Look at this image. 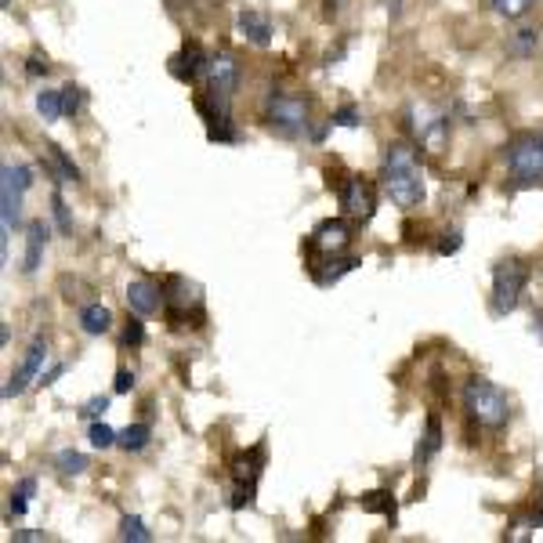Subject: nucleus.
I'll return each instance as SVG.
<instances>
[{
	"instance_id": "28",
	"label": "nucleus",
	"mask_w": 543,
	"mask_h": 543,
	"mask_svg": "<svg viewBox=\"0 0 543 543\" xmlns=\"http://www.w3.org/2000/svg\"><path fill=\"white\" fill-rule=\"evenodd\" d=\"M33 105H37V113L44 124H55V120L66 116V109H62V91H55V87H44V91L33 98Z\"/></svg>"
},
{
	"instance_id": "22",
	"label": "nucleus",
	"mask_w": 543,
	"mask_h": 543,
	"mask_svg": "<svg viewBox=\"0 0 543 543\" xmlns=\"http://www.w3.org/2000/svg\"><path fill=\"white\" fill-rule=\"evenodd\" d=\"M359 507L366 515H384L391 525L399 522V504H395V493H391V489H370V493H362Z\"/></svg>"
},
{
	"instance_id": "43",
	"label": "nucleus",
	"mask_w": 543,
	"mask_h": 543,
	"mask_svg": "<svg viewBox=\"0 0 543 543\" xmlns=\"http://www.w3.org/2000/svg\"><path fill=\"white\" fill-rule=\"evenodd\" d=\"M384 8H388V15H399L402 11V0H381Z\"/></svg>"
},
{
	"instance_id": "16",
	"label": "nucleus",
	"mask_w": 543,
	"mask_h": 543,
	"mask_svg": "<svg viewBox=\"0 0 543 543\" xmlns=\"http://www.w3.org/2000/svg\"><path fill=\"white\" fill-rule=\"evenodd\" d=\"M127 308H131V312H138V315H145V319L160 315L163 312L160 283H156V279H145V276L131 279V283H127Z\"/></svg>"
},
{
	"instance_id": "3",
	"label": "nucleus",
	"mask_w": 543,
	"mask_h": 543,
	"mask_svg": "<svg viewBox=\"0 0 543 543\" xmlns=\"http://www.w3.org/2000/svg\"><path fill=\"white\" fill-rule=\"evenodd\" d=\"M163 319L171 330H203L207 323V301H203V286L189 276H163Z\"/></svg>"
},
{
	"instance_id": "26",
	"label": "nucleus",
	"mask_w": 543,
	"mask_h": 543,
	"mask_svg": "<svg viewBox=\"0 0 543 543\" xmlns=\"http://www.w3.org/2000/svg\"><path fill=\"white\" fill-rule=\"evenodd\" d=\"M149 442H153V424H149V420H134V424H127V428L120 431V442H116V446L124 449V453H142V449H149Z\"/></svg>"
},
{
	"instance_id": "2",
	"label": "nucleus",
	"mask_w": 543,
	"mask_h": 543,
	"mask_svg": "<svg viewBox=\"0 0 543 543\" xmlns=\"http://www.w3.org/2000/svg\"><path fill=\"white\" fill-rule=\"evenodd\" d=\"M312 113H315V98L305 95V91L272 87L261 98V120L279 138H312Z\"/></svg>"
},
{
	"instance_id": "32",
	"label": "nucleus",
	"mask_w": 543,
	"mask_h": 543,
	"mask_svg": "<svg viewBox=\"0 0 543 543\" xmlns=\"http://www.w3.org/2000/svg\"><path fill=\"white\" fill-rule=\"evenodd\" d=\"M120 341H124V348H142L145 344V315H138V312H131L127 315V323H124V330H120Z\"/></svg>"
},
{
	"instance_id": "31",
	"label": "nucleus",
	"mask_w": 543,
	"mask_h": 543,
	"mask_svg": "<svg viewBox=\"0 0 543 543\" xmlns=\"http://www.w3.org/2000/svg\"><path fill=\"white\" fill-rule=\"evenodd\" d=\"M87 442L95 449H113L116 442H120V431H113L105 420H91V424H87Z\"/></svg>"
},
{
	"instance_id": "12",
	"label": "nucleus",
	"mask_w": 543,
	"mask_h": 543,
	"mask_svg": "<svg viewBox=\"0 0 543 543\" xmlns=\"http://www.w3.org/2000/svg\"><path fill=\"white\" fill-rule=\"evenodd\" d=\"M48 359H51L48 337H33L29 348H26V355H22L19 366H15V373H11L8 384H4V399H19L29 384H37L40 373H44V366H48Z\"/></svg>"
},
{
	"instance_id": "39",
	"label": "nucleus",
	"mask_w": 543,
	"mask_h": 543,
	"mask_svg": "<svg viewBox=\"0 0 543 543\" xmlns=\"http://www.w3.org/2000/svg\"><path fill=\"white\" fill-rule=\"evenodd\" d=\"M460 247H464V232L453 229V232H446V236H442V243H439L435 250H439L442 258H449V254H457Z\"/></svg>"
},
{
	"instance_id": "19",
	"label": "nucleus",
	"mask_w": 543,
	"mask_h": 543,
	"mask_svg": "<svg viewBox=\"0 0 543 543\" xmlns=\"http://www.w3.org/2000/svg\"><path fill=\"white\" fill-rule=\"evenodd\" d=\"M442 446H446V431H442V417L439 413H431L428 424H424V435L417 439V446H413V467L417 471H424V467L431 464V460L439 457Z\"/></svg>"
},
{
	"instance_id": "27",
	"label": "nucleus",
	"mask_w": 543,
	"mask_h": 543,
	"mask_svg": "<svg viewBox=\"0 0 543 543\" xmlns=\"http://www.w3.org/2000/svg\"><path fill=\"white\" fill-rule=\"evenodd\" d=\"M55 471L62 478H80L84 471H91V457L80 449H58L55 453Z\"/></svg>"
},
{
	"instance_id": "13",
	"label": "nucleus",
	"mask_w": 543,
	"mask_h": 543,
	"mask_svg": "<svg viewBox=\"0 0 543 543\" xmlns=\"http://www.w3.org/2000/svg\"><path fill=\"white\" fill-rule=\"evenodd\" d=\"M352 247V225L344 218H323L305 236L301 254H348Z\"/></svg>"
},
{
	"instance_id": "23",
	"label": "nucleus",
	"mask_w": 543,
	"mask_h": 543,
	"mask_svg": "<svg viewBox=\"0 0 543 543\" xmlns=\"http://www.w3.org/2000/svg\"><path fill=\"white\" fill-rule=\"evenodd\" d=\"M507 58H533L536 55V48H543V40H540V29L536 26H518L511 37H507Z\"/></svg>"
},
{
	"instance_id": "44",
	"label": "nucleus",
	"mask_w": 543,
	"mask_h": 543,
	"mask_svg": "<svg viewBox=\"0 0 543 543\" xmlns=\"http://www.w3.org/2000/svg\"><path fill=\"white\" fill-rule=\"evenodd\" d=\"M8 341H11V326L0 323V344H8Z\"/></svg>"
},
{
	"instance_id": "11",
	"label": "nucleus",
	"mask_w": 543,
	"mask_h": 543,
	"mask_svg": "<svg viewBox=\"0 0 543 543\" xmlns=\"http://www.w3.org/2000/svg\"><path fill=\"white\" fill-rule=\"evenodd\" d=\"M239 58L232 51H214L210 55V69H207V80H203V95H210L218 105L232 109V98L239 91Z\"/></svg>"
},
{
	"instance_id": "34",
	"label": "nucleus",
	"mask_w": 543,
	"mask_h": 543,
	"mask_svg": "<svg viewBox=\"0 0 543 543\" xmlns=\"http://www.w3.org/2000/svg\"><path fill=\"white\" fill-rule=\"evenodd\" d=\"M51 218H55V229L62 232V236H73V218H69V207L66 200H62V189L51 192Z\"/></svg>"
},
{
	"instance_id": "36",
	"label": "nucleus",
	"mask_w": 543,
	"mask_h": 543,
	"mask_svg": "<svg viewBox=\"0 0 543 543\" xmlns=\"http://www.w3.org/2000/svg\"><path fill=\"white\" fill-rule=\"evenodd\" d=\"M105 413H109V395H91V399L80 406V420H105Z\"/></svg>"
},
{
	"instance_id": "17",
	"label": "nucleus",
	"mask_w": 543,
	"mask_h": 543,
	"mask_svg": "<svg viewBox=\"0 0 543 543\" xmlns=\"http://www.w3.org/2000/svg\"><path fill=\"white\" fill-rule=\"evenodd\" d=\"M236 29H239V37L247 40V44H254V48H268L272 37H276L272 19L258 8H239L236 11Z\"/></svg>"
},
{
	"instance_id": "1",
	"label": "nucleus",
	"mask_w": 543,
	"mask_h": 543,
	"mask_svg": "<svg viewBox=\"0 0 543 543\" xmlns=\"http://www.w3.org/2000/svg\"><path fill=\"white\" fill-rule=\"evenodd\" d=\"M381 181H384V196L399 210H417L424 203L428 185H424V167H420L417 145L410 138L388 142L381 160Z\"/></svg>"
},
{
	"instance_id": "33",
	"label": "nucleus",
	"mask_w": 543,
	"mask_h": 543,
	"mask_svg": "<svg viewBox=\"0 0 543 543\" xmlns=\"http://www.w3.org/2000/svg\"><path fill=\"white\" fill-rule=\"evenodd\" d=\"M87 105V91L80 84H66L62 87V109H66V120H77L80 109Z\"/></svg>"
},
{
	"instance_id": "25",
	"label": "nucleus",
	"mask_w": 543,
	"mask_h": 543,
	"mask_svg": "<svg viewBox=\"0 0 543 543\" xmlns=\"http://www.w3.org/2000/svg\"><path fill=\"white\" fill-rule=\"evenodd\" d=\"M33 496H37V478H33V475L19 478V486L8 493V522H19V518H26L29 500H33Z\"/></svg>"
},
{
	"instance_id": "14",
	"label": "nucleus",
	"mask_w": 543,
	"mask_h": 543,
	"mask_svg": "<svg viewBox=\"0 0 543 543\" xmlns=\"http://www.w3.org/2000/svg\"><path fill=\"white\" fill-rule=\"evenodd\" d=\"M171 77L181 80V84H189V87H200L203 80H207V69H210V55L203 51L200 40H181V48L171 55Z\"/></svg>"
},
{
	"instance_id": "47",
	"label": "nucleus",
	"mask_w": 543,
	"mask_h": 543,
	"mask_svg": "<svg viewBox=\"0 0 543 543\" xmlns=\"http://www.w3.org/2000/svg\"><path fill=\"white\" fill-rule=\"evenodd\" d=\"M540 51H543V48H540Z\"/></svg>"
},
{
	"instance_id": "6",
	"label": "nucleus",
	"mask_w": 543,
	"mask_h": 543,
	"mask_svg": "<svg viewBox=\"0 0 543 543\" xmlns=\"http://www.w3.org/2000/svg\"><path fill=\"white\" fill-rule=\"evenodd\" d=\"M402 127L410 134V142L424 153L439 156L449 145V134H453V116L442 113V109H431V105L413 102L402 116Z\"/></svg>"
},
{
	"instance_id": "15",
	"label": "nucleus",
	"mask_w": 543,
	"mask_h": 543,
	"mask_svg": "<svg viewBox=\"0 0 543 543\" xmlns=\"http://www.w3.org/2000/svg\"><path fill=\"white\" fill-rule=\"evenodd\" d=\"M305 268L315 286H334L344 276H352L355 268H362L359 254H305Z\"/></svg>"
},
{
	"instance_id": "40",
	"label": "nucleus",
	"mask_w": 543,
	"mask_h": 543,
	"mask_svg": "<svg viewBox=\"0 0 543 543\" xmlns=\"http://www.w3.org/2000/svg\"><path fill=\"white\" fill-rule=\"evenodd\" d=\"M11 540L15 543H44V540H51V536L44 533V529H15Z\"/></svg>"
},
{
	"instance_id": "45",
	"label": "nucleus",
	"mask_w": 543,
	"mask_h": 543,
	"mask_svg": "<svg viewBox=\"0 0 543 543\" xmlns=\"http://www.w3.org/2000/svg\"><path fill=\"white\" fill-rule=\"evenodd\" d=\"M0 8H4V11H11V0H0Z\"/></svg>"
},
{
	"instance_id": "35",
	"label": "nucleus",
	"mask_w": 543,
	"mask_h": 543,
	"mask_svg": "<svg viewBox=\"0 0 543 543\" xmlns=\"http://www.w3.org/2000/svg\"><path fill=\"white\" fill-rule=\"evenodd\" d=\"M330 120H334V127H362V109L355 102H344V105H337L334 113H330Z\"/></svg>"
},
{
	"instance_id": "24",
	"label": "nucleus",
	"mask_w": 543,
	"mask_h": 543,
	"mask_svg": "<svg viewBox=\"0 0 543 543\" xmlns=\"http://www.w3.org/2000/svg\"><path fill=\"white\" fill-rule=\"evenodd\" d=\"M543 525V504H536V511H529V515H515L511 522H507L504 529V540L511 543H525V540H533L536 529Z\"/></svg>"
},
{
	"instance_id": "42",
	"label": "nucleus",
	"mask_w": 543,
	"mask_h": 543,
	"mask_svg": "<svg viewBox=\"0 0 543 543\" xmlns=\"http://www.w3.org/2000/svg\"><path fill=\"white\" fill-rule=\"evenodd\" d=\"M533 337H536V344H543V305L533 308Z\"/></svg>"
},
{
	"instance_id": "18",
	"label": "nucleus",
	"mask_w": 543,
	"mask_h": 543,
	"mask_svg": "<svg viewBox=\"0 0 543 543\" xmlns=\"http://www.w3.org/2000/svg\"><path fill=\"white\" fill-rule=\"evenodd\" d=\"M51 239V225L44 218L26 221V254H22V272L26 276H37L44 268V250H48Z\"/></svg>"
},
{
	"instance_id": "30",
	"label": "nucleus",
	"mask_w": 543,
	"mask_h": 543,
	"mask_svg": "<svg viewBox=\"0 0 543 543\" xmlns=\"http://www.w3.org/2000/svg\"><path fill=\"white\" fill-rule=\"evenodd\" d=\"M489 8H493V15H500V19L507 22H522L529 11H533L536 0H486Z\"/></svg>"
},
{
	"instance_id": "41",
	"label": "nucleus",
	"mask_w": 543,
	"mask_h": 543,
	"mask_svg": "<svg viewBox=\"0 0 543 543\" xmlns=\"http://www.w3.org/2000/svg\"><path fill=\"white\" fill-rule=\"evenodd\" d=\"M62 373H66V362H51V366H48V370H44V373H40V388H51V384H55L58 381V377H62Z\"/></svg>"
},
{
	"instance_id": "4",
	"label": "nucleus",
	"mask_w": 543,
	"mask_h": 543,
	"mask_svg": "<svg viewBox=\"0 0 543 543\" xmlns=\"http://www.w3.org/2000/svg\"><path fill=\"white\" fill-rule=\"evenodd\" d=\"M460 399H464V413L475 428L504 431L507 424H511V399H507V391L489 381V377H467Z\"/></svg>"
},
{
	"instance_id": "5",
	"label": "nucleus",
	"mask_w": 543,
	"mask_h": 543,
	"mask_svg": "<svg viewBox=\"0 0 543 543\" xmlns=\"http://www.w3.org/2000/svg\"><path fill=\"white\" fill-rule=\"evenodd\" d=\"M529 279H533V261L529 258L511 254V258L496 261L493 265V290H489V312H493L496 319H504V315L515 312V308L522 305Z\"/></svg>"
},
{
	"instance_id": "20",
	"label": "nucleus",
	"mask_w": 543,
	"mask_h": 543,
	"mask_svg": "<svg viewBox=\"0 0 543 543\" xmlns=\"http://www.w3.org/2000/svg\"><path fill=\"white\" fill-rule=\"evenodd\" d=\"M44 171L51 174L55 189H62V185H80V167L73 163V156L55 142L44 145Z\"/></svg>"
},
{
	"instance_id": "10",
	"label": "nucleus",
	"mask_w": 543,
	"mask_h": 543,
	"mask_svg": "<svg viewBox=\"0 0 543 543\" xmlns=\"http://www.w3.org/2000/svg\"><path fill=\"white\" fill-rule=\"evenodd\" d=\"M337 200H341L344 218L366 221L377 214V203H381V192H377V181L366 178V174H348V181L337 185Z\"/></svg>"
},
{
	"instance_id": "46",
	"label": "nucleus",
	"mask_w": 543,
	"mask_h": 543,
	"mask_svg": "<svg viewBox=\"0 0 543 543\" xmlns=\"http://www.w3.org/2000/svg\"><path fill=\"white\" fill-rule=\"evenodd\" d=\"M540 138H543V131H540Z\"/></svg>"
},
{
	"instance_id": "21",
	"label": "nucleus",
	"mask_w": 543,
	"mask_h": 543,
	"mask_svg": "<svg viewBox=\"0 0 543 543\" xmlns=\"http://www.w3.org/2000/svg\"><path fill=\"white\" fill-rule=\"evenodd\" d=\"M80 330H84L87 337H102L113 330V312L102 305V301H87L84 308H80Z\"/></svg>"
},
{
	"instance_id": "8",
	"label": "nucleus",
	"mask_w": 543,
	"mask_h": 543,
	"mask_svg": "<svg viewBox=\"0 0 543 543\" xmlns=\"http://www.w3.org/2000/svg\"><path fill=\"white\" fill-rule=\"evenodd\" d=\"M268 464V446L265 439L258 446L243 449L232 457V496H229V507L232 511H243V507H254V496H258V482H261V471Z\"/></svg>"
},
{
	"instance_id": "9",
	"label": "nucleus",
	"mask_w": 543,
	"mask_h": 543,
	"mask_svg": "<svg viewBox=\"0 0 543 543\" xmlns=\"http://www.w3.org/2000/svg\"><path fill=\"white\" fill-rule=\"evenodd\" d=\"M33 189V167L26 163H4L0 167V221L4 229H26L22 210H26V192Z\"/></svg>"
},
{
	"instance_id": "37",
	"label": "nucleus",
	"mask_w": 543,
	"mask_h": 543,
	"mask_svg": "<svg viewBox=\"0 0 543 543\" xmlns=\"http://www.w3.org/2000/svg\"><path fill=\"white\" fill-rule=\"evenodd\" d=\"M134 381H138V377H134V370L120 366V370H116V377H113V395H131Z\"/></svg>"
},
{
	"instance_id": "29",
	"label": "nucleus",
	"mask_w": 543,
	"mask_h": 543,
	"mask_svg": "<svg viewBox=\"0 0 543 543\" xmlns=\"http://www.w3.org/2000/svg\"><path fill=\"white\" fill-rule=\"evenodd\" d=\"M116 536L127 543H153V529L142 522L138 515H124L120 518V529H116Z\"/></svg>"
},
{
	"instance_id": "7",
	"label": "nucleus",
	"mask_w": 543,
	"mask_h": 543,
	"mask_svg": "<svg viewBox=\"0 0 543 543\" xmlns=\"http://www.w3.org/2000/svg\"><path fill=\"white\" fill-rule=\"evenodd\" d=\"M504 163L507 174L518 189H529V185H543V138L533 131L515 134L511 142L504 145Z\"/></svg>"
},
{
	"instance_id": "38",
	"label": "nucleus",
	"mask_w": 543,
	"mask_h": 543,
	"mask_svg": "<svg viewBox=\"0 0 543 543\" xmlns=\"http://www.w3.org/2000/svg\"><path fill=\"white\" fill-rule=\"evenodd\" d=\"M51 73V62L44 55H29L26 58V77L29 80H40V77H48Z\"/></svg>"
}]
</instances>
